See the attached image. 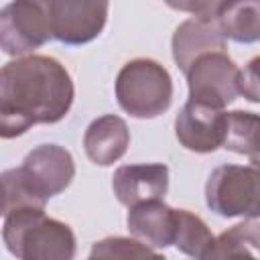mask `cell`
Returning <instances> with one entry per match:
<instances>
[{"label":"cell","instance_id":"obj_4","mask_svg":"<svg viewBox=\"0 0 260 260\" xmlns=\"http://www.w3.org/2000/svg\"><path fill=\"white\" fill-rule=\"evenodd\" d=\"M118 106L132 118H156L171 108L173 79L154 59H132L122 65L116 77Z\"/></svg>","mask_w":260,"mask_h":260},{"label":"cell","instance_id":"obj_8","mask_svg":"<svg viewBox=\"0 0 260 260\" xmlns=\"http://www.w3.org/2000/svg\"><path fill=\"white\" fill-rule=\"evenodd\" d=\"M185 75L189 98L195 102L225 108L240 93V69L225 51H211L197 57Z\"/></svg>","mask_w":260,"mask_h":260},{"label":"cell","instance_id":"obj_10","mask_svg":"<svg viewBox=\"0 0 260 260\" xmlns=\"http://www.w3.org/2000/svg\"><path fill=\"white\" fill-rule=\"evenodd\" d=\"M118 203L132 207L148 199H162L169 191V167L162 162H140L118 167L112 177Z\"/></svg>","mask_w":260,"mask_h":260},{"label":"cell","instance_id":"obj_12","mask_svg":"<svg viewBox=\"0 0 260 260\" xmlns=\"http://www.w3.org/2000/svg\"><path fill=\"white\" fill-rule=\"evenodd\" d=\"M126 225L128 232L154 250H162L175 244L177 234V209L169 207L162 199H148L128 207Z\"/></svg>","mask_w":260,"mask_h":260},{"label":"cell","instance_id":"obj_1","mask_svg":"<svg viewBox=\"0 0 260 260\" xmlns=\"http://www.w3.org/2000/svg\"><path fill=\"white\" fill-rule=\"evenodd\" d=\"M73 81L61 61L28 55L0 71V134L16 138L35 124L61 122L73 104Z\"/></svg>","mask_w":260,"mask_h":260},{"label":"cell","instance_id":"obj_6","mask_svg":"<svg viewBox=\"0 0 260 260\" xmlns=\"http://www.w3.org/2000/svg\"><path fill=\"white\" fill-rule=\"evenodd\" d=\"M53 39L43 0H12L0 12V47L6 55H26Z\"/></svg>","mask_w":260,"mask_h":260},{"label":"cell","instance_id":"obj_11","mask_svg":"<svg viewBox=\"0 0 260 260\" xmlns=\"http://www.w3.org/2000/svg\"><path fill=\"white\" fill-rule=\"evenodd\" d=\"M171 49L177 67L187 73L197 57L211 51H225L228 45L213 16H193L177 26Z\"/></svg>","mask_w":260,"mask_h":260},{"label":"cell","instance_id":"obj_9","mask_svg":"<svg viewBox=\"0 0 260 260\" xmlns=\"http://www.w3.org/2000/svg\"><path fill=\"white\" fill-rule=\"evenodd\" d=\"M228 130V112L203 102L187 100L175 118V134L183 148L199 154L213 152L223 146Z\"/></svg>","mask_w":260,"mask_h":260},{"label":"cell","instance_id":"obj_3","mask_svg":"<svg viewBox=\"0 0 260 260\" xmlns=\"http://www.w3.org/2000/svg\"><path fill=\"white\" fill-rule=\"evenodd\" d=\"M2 240L6 250L22 260H71L75 256L73 230L45 215V207H20L4 213Z\"/></svg>","mask_w":260,"mask_h":260},{"label":"cell","instance_id":"obj_21","mask_svg":"<svg viewBox=\"0 0 260 260\" xmlns=\"http://www.w3.org/2000/svg\"><path fill=\"white\" fill-rule=\"evenodd\" d=\"M250 162H252V165H256V167H260V152H258L256 156H252V158H250Z\"/></svg>","mask_w":260,"mask_h":260},{"label":"cell","instance_id":"obj_15","mask_svg":"<svg viewBox=\"0 0 260 260\" xmlns=\"http://www.w3.org/2000/svg\"><path fill=\"white\" fill-rule=\"evenodd\" d=\"M252 256L260 258V223L258 221H242L225 230L219 238H215L207 258H240Z\"/></svg>","mask_w":260,"mask_h":260},{"label":"cell","instance_id":"obj_14","mask_svg":"<svg viewBox=\"0 0 260 260\" xmlns=\"http://www.w3.org/2000/svg\"><path fill=\"white\" fill-rule=\"evenodd\" d=\"M213 18L221 35L234 43L260 41V0H221Z\"/></svg>","mask_w":260,"mask_h":260},{"label":"cell","instance_id":"obj_2","mask_svg":"<svg viewBox=\"0 0 260 260\" xmlns=\"http://www.w3.org/2000/svg\"><path fill=\"white\" fill-rule=\"evenodd\" d=\"M73 177L75 162L67 148L39 144L24 156L20 167L2 173V213L20 207H45L51 197L71 185Z\"/></svg>","mask_w":260,"mask_h":260},{"label":"cell","instance_id":"obj_5","mask_svg":"<svg viewBox=\"0 0 260 260\" xmlns=\"http://www.w3.org/2000/svg\"><path fill=\"white\" fill-rule=\"evenodd\" d=\"M205 203L219 217H260V167L221 165L205 183Z\"/></svg>","mask_w":260,"mask_h":260},{"label":"cell","instance_id":"obj_18","mask_svg":"<svg viewBox=\"0 0 260 260\" xmlns=\"http://www.w3.org/2000/svg\"><path fill=\"white\" fill-rule=\"evenodd\" d=\"M146 256H158V250L150 248L138 238H122V236L104 238L95 242L89 252V258H146Z\"/></svg>","mask_w":260,"mask_h":260},{"label":"cell","instance_id":"obj_7","mask_svg":"<svg viewBox=\"0 0 260 260\" xmlns=\"http://www.w3.org/2000/svg\"><path fill=\"white\" fill-rule=\"evenodd\" d=\"M53 39L63 45H85L100 37L110 0H43Z\"/></svg>","mask_w":260,"mask_h":260},{"label":"cell","instance_id":"obj_19","mask_svg":"<svg viewBox=\"0 0 260 260\" xmlns=\"http://www.w3.org/2000/svg\"><path fill=\"white\" fill-rule=\"evenodd\" d=\"M240 93L254 104H260V55L250 59L244 69H240V79H238Z\"/></svg>","mask_w":260,"mask_h":260},{"label":"cell","instance_id":"obj_16","mask_svg":"<svg viewBox=\"0 0 260 260\" xmlns=\"http://www.w3.org/2000/svg\"><path fill=\"white\" fill-rule=\"evenodd\" d=\"M223 148L236 154L256 156L260 152V114L234 110L228 112V130Z\"/></svg>","mask_w":260,"mask_h":260},{"label":"cell","instance_id":"obj_13","mask_svg":"<svg viewBox=\"0 0 260 260\" xmlns=\"http://www.w3.org/2000/svg\"><path fill=\"white\" fill-rule=\"evenodd\" d=\"M130 144V130L120 116L106 114L95 118L85 134H83V148L87 158L93 165L108 167L120 160Z\"/></svg>","mask_w":260,"mask_h":260},{"label":"cell","instance_id":"obj_17","mask_svg":"<svg viewBox=\"0 0 260 260\" xmlns=\"http://www.w3.org/2000/svg\"><path fill=\"white\" fill-rule=\"evenodd\" d=\"M215 238L211 236L207 223L191 213L189 209H177V234H175V248L191 258H207Z\"/></svg>","mask_w":260,"mask_h":260},{"label":"cell","instance_id":"obj_20","mask_svg":"<svg viewBox=\"0 0 260 260\" xmlns=\"http://www.w3.org/2000/svg\"><path fill=\"white\" fill-rule=\"evenodd\" d=\"M173 10L189 12L193 16H213L221 0H162Z\"/></svg>","mask_w":260,"mask_h":260}]
</instances>
